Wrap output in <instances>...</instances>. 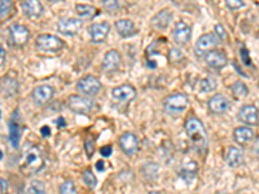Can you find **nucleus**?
Masks as SVG:
<instances>
[{
    "instance_id": "obj_13",
    "label": "nucleus",
    "mask_w": 259,
    "mask_h": 194,
    "mask_svg": "<svg viewBox=\"0 0 259 194\" xmlns=\"http://www.w3.org/2000/svg\"><path fill=\"white\" fill-rule=\"evenodd\" d=\"M110 32V25L108 22L94 23L88 27V34H90L91 40L94 43H103L107 40L108 35Z\"/></svg>"
},
{
    "instance_id": "obj_20",
    "label": "nucleus",
    "mask_w": 259,
    "mask_h": 194,
    "mask_svg": "<svg viewBox=\"0 0 259 194\" xmlns=\"http://www.w3.org/2000/svg\"><path fill=\"white\" fill-rule=\"evenodd\" d=\"M226 162L231 168H237L244 163V150L237 146H230L227 149Z\"/></svg>"
},
{
    "instance_id": "obj_3",
    "label": "nucleus",
    "mask_w": 259,
    "mask_h": 194,
    "mask_svg": "<svg viewBox=\"0 0 259 194\" xmlns=\"http://www.w3.org/2000/svg\"><path fill=\"white\" fill-rule=\"evenodd\" d=\"M35 45L43 52H60L65 47V43L58 36L52 34H42L36 38Z\"/></svg>"
},
{
    "instance_id": "obj_42",
    "label": "nucleus",
    "mask_w": 259,
    "mask_h": 194,
    "mask_svg": "<svg viewBox=\"0 0 259 194\" xmlns=\"http://www.w3.org/2000/svg\"><path fill=\"white\" fill-rule=\"evenodd\" d=\"M252 152L253 154H256L257 157H259V137H257V139L254 140V144H253L252 146Z\"/></svg>"
},
{
    "instance_id": "obj_7",
    "label": "nucleus",
    "mask_w": 259,
    "mask_h": 194,
    "mask_svg": "<svg viewBox=\"0 0 259 194\" xmlns=\"http://www.w3.org/2000/svg\"><path fill=\"white\" fill-rule=\"evenodd\" d=\"M82 30V21L78 18H61L57 22V31L64 35L74 36Z\"/></svg>"
},
{
    "instance_id": "obj_34",
    "label": "nucleus",
    "mask_w": 259,
    "mask_h": 194,
    "mask_svg": "<svg viewBox=\"0 0 259 194\" xmlns=\"http://www.w3.org/2000/svg\"><path fill=\"white\" fill-rule=\"evenodd\" d=\"M84 149H86V154H87L88 158H91L94 155L95 149H96V146H95V139L92 136H88L87 139H86V141H84Z\"/></svg>"
},
{
    "instance_id": "obj_15",
    "label": "nucleus",
    "mask_w": 259,
    "mask_h": 194,
    "mask_svg": "<svg viewBox=\"0 0 259 194\" xmlns=\"http://www.w3.org/2000/svg\"><path fill=\"white\" fill-rule=\"evenodd\" d=\"M121 55L116 49H110L105 53L103 60V69L107 73H113L121 68Z\"/></svg>"
},
{
    "instance_id": "obj_31",
    "label": "nucleus",
    "mask_w": 259,
    "mask_h": 194,
    "mask_svg": "<svg viewBox=\"0 0 259 194\" xmlns=\"http://www.w3.org/2000/svg\"><path fill=\"white\" fill-rule=\"evenodd\" d=\"M13 10L12 0H0V18H6Z\"/></svg>"
},
{
    "instance_id": "obj_9",
    "label": "nucleus",
    "mask_w": 259,
    "mask_h": 194,
    "mask_svg": "<svg viewBox=\"0 0 259 194\" xmlns=\"http://www.w3.org/2000/svg\"><path fill=\"white\" fill-rule=\"evenodd\" d=\"M240 122L245 123L248 126H258L259 111L256 105H244L237 114Z\"/></svg>"
},
{
    "instance_id": "obj_22",
    "label": "nucleus",
    "mask_w": 259,
    "mask_h": 194,
    "mask_svg": "<svg viewBox=\"0 0 259 194\" xmlns=\"http://www.w3.org/2000/svg\"><path fill=\"white\" fill-rule=\"evenodd\" d=\"M198 172V166L194 161H188L185 162L184 165L181 166L180 171H179V176H180L185 183H191L193 181V179L197 176Z\"/></svg>"
},
{
    "instance_id": "obj_23",
    "label": "nucleus",
    "mask_w": 259,
    "mask_h": 194,
    "mask_svg": "<svg viewBox=\"0 0 259 194\" xmlns=\"http://www.w3.org/2000/svg\"><path fill=\"white\" fill-rule=\"evenodd\" d=\"M233 140L240 145H245L252 140H254V131L249 127H237L233 131Z\"/></svg>"
},
{
    "instance_id": "obj_51",
    "label": "nucleus",
    "mask_w": 259,
    "mask_h": 194,
    "mask_svg": "<svg viewBox=\"0 0 259 194\" xmlns=\"http://www.w3.org/2000/svg\"><path fill=\"white\" fill-rule=\"evenodd\" d=\"M0 118H1V113H0Z\"/></svg>"
},
{
    "instance_id": "obj_26",
    "label": "nucleus",
    "mask_w": 259,
    "mask_h": 194,
    "mask_svg": "<svg viewBox=\"0 0 259 194\" xmlns=\"http://www.w3.org/2000/svg\"><path fill=\"white\" fill-rule=\"evenodd\" d=\"M17 82L12 78H3L0 79V92L4 95V96L9 97L17 92Z\"/></svg>"
},
{
    "instance_id": "obj_11",
    "label": "nucleus",
    "mask_w": 259,
    "mask_h": 194,
    "mask_svg": "<svg viewBox=\"0 0 259 194\" xmlns=\"http://www.w3.org/2000/svg\"><path fill=\"white\" fill-rule=\"evenodd\" d=\"M205 61L210 68L215 69V70H220L228 62V57H227L226 52L220 51V49H211V51L206 52L205 55Z\"/></svg>"
},
{
    "instance_id": "obj_21",
    "label": "nucleus",
    "mask_w": 259,
    "mask_h": 194,
    "mask_svg": "<svg viewBox=\"0 0 259 194\" xmlns=\"http://www.w3.org/2000/svg\"><path fill=\"white\" fill-rule=\"evenodd\" d=\"M116 30L122 38H130L137 34L135 23L130 19H120L116 22Z\"/></svg>"
},
{
    "instance_id": "obj_35",
    "label": "nucleus",
    "mask_w": 259,
    "mask_h": 194,
    "mask_svg": "<svg viewBox=\"0 0 259 194\" xmlns=\"http://www.w3.org/2000/svg\"><path fill=\"white\" fill-rule=\"evenodd\" d=\"M226 5L228 9L237 10L245 6V1L244 0H226Z\"/></svg>"
},
{
    "instance_id": "obj_50",
    "label": "nucleus",
    "mask_w": 259,
    "mask_h": 194,
    "mask_svg": "<svg viewBox=\"0 0 259 194\" xmlns=\"http://www.w3.org/2000/svg\"><path fill=\"white\" fill-rule=\"evenodd\" d=\"M217 194H227V193H217Z\"/></svg>"
},
{
    "instance_id": "obj_43",
    "label": "nucleus",
    "mask_w": 259,
    "mask_h": 194,
    "mask_svg": "<svg viewBox=\"0 0 259 194\" xmlns=\"http://www.w3.org/2000/svg\"><path fill=\"white\" fill-rule=\"evenodd\" d=\"M0 187H1V194H8V183L4 179H0Z\"/></svg>"
},
{
    "instance_id": "obj_46",
    "label": "nucleus",
    "mask_w": 259,
    "mask_h": 194,
    "mask_svg": "<svg viewBox=\"0 0 259 194\" xmlns=\"http://www.w3.org/2000/svg\"><path fill=\"white\" fill-rule=\"evenodd\" d=\"M57 124H58V126H64V124H65V123H64V119H62V118H58V122H57Z\"/></svg>"
},
{
    "instance_id": "obj_41",
    "label": "nucleus",
    "mask_w": 259,
    "mask_h": 194,
    "mask_svg": "<svg viewBox=\"0 0 259 194\" xmlns=\"http://www.w3.org/2000/svg\"><path fill=\"white\" fill-rule=\"evenodd\" d=\"M5 61H6V52L5 49H4L3 45L0 44V68L5 64Z\"/></svg>"
},
{
    "instance_id": "obj_45",
    "label": "nucleus",
    "mask_w": 259,
    "mask_h": 194,
    "mask_svg": "<svg viewBox=\"0 0 259 194\" xmlns=\"http://www.w3.org/2000/svg\"><path fill=\"white\" fill-rule=\"evenodd\" d=\"M96 168H97V170H99V171H104V170H105V167H104V161L97 162Z\"/></svg>"
},
{
    "instance_id": "obj_16",
    "label": "nucleus",
    "mask_w": 259,
    "mask_h": 194,
    "mask_svg": "<svg viewBox=\"0 0 259 194\" xmlns=\"http://www.w3.org/2000/svg\"><path fill=\"white\" fill-rule=\"evenodd\" d=\"M207 106H209L210 113L215 114V115H222L230 109V102L223 95H215L209 100Z\"/></svg>"
},
{
    "instance_id": "obj_49",
    "label": "nucleus",
    "mask_w": 259,
    "mask_h": 194,
    "mask_svg": "<svg viewBox=\"0 0 259 194\" xmlns=\"http://www.w3.org/2000/svg\"><path fill=\"white\" fill-rule=\"evenodd\" d=\"M48 1H58V0H48Z\"/></svg>"
},
{
    "instance_id": "obj_14",
    "label": "nucleus",
    "mask_w": 259,
    "mask_h": 194,
    "mask_svg": "<svg viewBox=\"0 0 259 194\" xmlns=\"http://www.w3.org/2000/svg\"><path fill=\"white\" fill-rule=\"evenodd\" d=\"M112 96L118 102H129V101L135 98L136 90L130 84H122V86L114 87L112 90Z\"/></svg>"
},
{
    "instance_id": "obj_1",
    "label": "nucleus",
    "mask_w": 259,
    "mask_h": 194,
    "mask_svg": "<svg viewBox=\"0 0 259 194\" xmlns=\"http://www.w3.org/2000/svg\"><path fill=\"white\" fill-rule=\"evenodd\" d=\"M18 166L25 175H35L42 171L45 162L40 149L35 145H26L19 157Z\"/></svg>"
},
{
    "instance_id": "obj_36",
    "label": "nucleus",
    "mask_w": 259,
    "mask_h": 194,
    "mask_svg": "<svg viewBox=\"0 0 259 194\" xmlns=\"http://www.w3.org/2000/svg\"><path fill=\"white\" fill-rule=\"evenodd\" d=\"M168 58H170V61L171 62H179L184 58V55H183V52H181L180 49L174 48L168 52Z\"/></svg>"
},
{
    "instance_id": "obj_29",
    "label": "nucleus",
    "mask_w": 259,
    "mask_h": 194,
    "mask_svg": "<svg viewBox=\"0 0 259 194\" xmlns=\"http://www.w3.org/2000/svg\"><path fill=\"white\" fill-rule=\"evenodd\" d=\"M232 94L236 98H243V97L248 96L249 94V88L244 82L237 81L232 84Z\"/></svg>"
},
{
    "instance_id": "obj_24",
    "label": "nucleus",
    "mask_w": 259,
    "mask_h": 194,
    "mask_svg": "<svg viewBox=\"0 0 259 194\" xmlns=\"http://www.w3.org/2000/svg\"><path fill=\"white\" fill-rule=\"evenodd\" d=\"M21 132H22L21 124H19L18 119H16V118L13 116L12 119L9 120V142H10V145H12L14 149L18 148V145H19Z\"/></svg>"
},
{
    "instance_id": "obj_48",
    "label": "nucleus",
    "mask_w": 259,
    "mask_h": 194,
    "mask_svg": "<svg viewBox=\"0 0 259 194\" xmlns=\"http://www.w3.org/2000/svg\"><path fill=\"white\" fill-rule=\"evenodd\" d=\"M3 157H4L3 152H1V150H0V161H1V159H3Z\"/></svg>"
},
{
    "instance_id": "obj_33",
    "label": "nucleus",
    "mask_w": 259,
    "mask_h": 194,
    "mask_svg": "<svg viewBox=\"0 0 259 194\" xmlns=\"http://www.w3.org/2000/svg\"><path fill=\"white\" fill-rule=\"evenodd\" d=\"M60 194H78L77 188H75L74 183L71 180L64 181L61 185H60Z\"/></svg>"
},
{
    "instance_id": "obj_19",
    "label": "nucleus",
    "mask_w": 259,
    "mask_h": 194,
    "mask_svg": "<svg viewBox=\"0 0 259 194\" xmlns=\"http://www.w3.org/2000/svg\"><path fill=\"white\" fill-rule=\"evenodd\" d=\"M23 14L29 18H39L43 14V5L39 0H22Z\"/></svg>"
},
{
    "instance_id": "obj_44",
    "label": "nucleus",
    "mask_w": 259,
    "mask_h": 194,
    "mask_svg": "<svg viewBox=\"0 0 259 194\" xmlns=\"http://www.w3.org/2000/svg\"><path fill=\"white\" fill-rule=\"evenodd\" d=\"M42 135L43 136H49V135H51V129H49L48 126L42 127Z\"/></svg>"
},
{
    "instance_id": "obj_37",
    "label": "nucleus",
    "mask_w": 259,
    "mask_h": 194,
    "mask_svg": "<svg viewBox=\"0 0 259 194\" xmlns=\"http://www.w3.org/2000/svg\"><path fill=\"white\" fill-rule=\"evenodd\" d=\"M241 58H243L244 65H246V66H252V58H250L249 52H248V49H246L245 47H241Z\"/></svg>"
},
{
    "instance_id": "obj_27",
    "label": "nucleus",
    "mask_w": 259,
    "mask_h": 194,
    "mask_svg": "<svg viewBox=\"0 0 259 194\" xmlns=\"http://www.w3.org/2000/svg\"><path fill=\"white\" fill-rule=\"evenodd\" d=\"M75 12L78 13V16L81 17V18L91 19L96 16L97 9L94 5H90V4H78L75 6Z\"/></svg>"
},
{
    "instance_id": "obj_4",
    "label": "nucleus",
    "mask_w": 259,
    "mask_h": 194,
    "mask_svg": "<svg viewBox=\"0 0 259 194\" xmlns=\"http://www.w3.org/2000/svg\"><path fill=\"white\" fill-rule=\"evenodd\" d=\"M68 107L75 114H88L95 107V103L88 97L71 95L68 98Z\"/></svg>"
},
{
    "instance_id": "obj_28",
    "label": "nucleus",
    "mask_w": 259,
    "mask_h": 194,
    "mask_svg": "<svg viewBox=\"0 0 259 194\" xmlns=\"http://www.w3.org/2000/svg\"><path fill=\"white\" fill-rule=\"evenodd\" d=\"M217 81L213 78H205V79L200 81V84H198V90H200V92H204V94H210V92L217 90Z\"/></svg>"
},
{
    "instance_id": "obj_38",
    "label": "nucleus",
    "mask_w": 259,
    "mask_h": 194,
    "mask_svg": "<svg viewBox=\"0 0 259 194\" xmlns=\"http://www.w3.org/2000/svg\"><path fill=\"white\" fill-rule=\"evenodd\" d=\"M103 5L107 10H116L118 8L117 0H103Z\"/></svg>"
},
{
    "instance_id": "obj_47",
    "label": "nucleus",
    "mask_w": 259,
    "mask_h": 194,
    "mask_svg": "<svg viewBox=\"0 0 259 194\" xmlns=\"http://www.w3.org/2000/svg\"><path fill=\"white\" fill-rule=\"evenodd\" d=\"M148 194H163V193H162V192H159V191H153Z\"/></svg>"
},
{
    "instance_id": "obj_17",
    "label": "nucleus",
    "mask_w": 259,
    "mask_h": 194,
    "mask_svg": "<svg viewBox=\"0 0 259 194\" xmlns=\"http://www.w3.org/2000/svg\"><path fill=\"white\" fill-rule=\"evenodd\" d=\"M192 29L191 26L185 23L184 21H179L174 27V40L178 44L184 45L191 40Z\"/></svg>"
},
{
    "instance_id": "obj_6",
    "label": "nucleus",
    "mask_w": 259,
    "mask_h": 194,
    "mask_svg": "<svg viewBox=\"0 0 259 194\" xmlns=\"http://www.w3.org/2000/svg\"><path fill=\"white\" fill-rule=\"evenodd\" d=\"M188 103H189V100L185 95L175 94L166 98L163 102V107L168 114H176L181 113L188 106Z\"/></svg>"
},
{
    "instance_id": "obj_10",
    "label": "nucleus",
    "mask_w": 259,
    "mask_h": 194,
    "mask_svg": "<svg viewBox=\"0 0 259 194\" xmlns=\"http://www.w3.org/2000/svg\"><path fill=\"white\" fill-rule=\"evenodd\" d=\"M118 145H120L121 150L130 157L139 150V140L133 133L125 132L123 135H121L120 140H118Z\"/></svg>"
},
{
    "instance_id": "obj_32",
    "label": "nucleus",
    "mask_w": 259,
    "mask_h": 194,
    "mask_svg": "<svg viewBox=\"0 0 259 194\" xmlns=\"http://www.w3.org/2000/svg\"><path fill=\"white\" fill-rule=\"evenodd\" d=\"M82 180H83V183L87 185L88 188H95L97 184L96 176H95L94 172L91 171V170L83 171V174H82Z\"/></svg>"
},
{
    "instance_id": "obj_2",
    "label": "nucleus",
    "mask_w": 259,
    "mask_h": 194,
    "mask_svg": "<svg viewBox=\"0 0 259 194\" xmlns=\"http://www.w3.org/2000/svg\"><path fill=\"white\" fill-rule=\"evenodd\" d=\"M185 133L191 140L192 145L197 149L198 152H206L207 149V133L204 123L196 116H191L185 120L184 124Z\"/></svg>"
},
{
    "instance_id": "obj_18",
    "label": "nucleus",
    "mask_w": 259,
    "mask_h": 194,
    "mask_svg": "<svg viewBox=\"0 0 259 194\" xmlns=\"http://www.w3.org/2000/svg\"><path fill=\"white\" fill-rule=\"evenodd\" d=\"M218 39L215 34H205V35L200 36L196 42V52L197 55H204L206 52L211 51V49L217 45Z\"/></svg>"
},
{
    "instance_id": "obj_30",
    "label": "nucleus",
    "mask_w": 259,
    "mask_h": 194,
    "mask_svg": "<svg viewBox=\"0 0 259 194\" xmlns=\"http://www.w3.org/2000/svg\"><path fill=\"white\" fill-rule=\"evenodd\" d=\"M26 194H47L45 193V185L43 184L42 181L34 180L27 188Z\"/></svg>"
},
{
    "instance_id": "obj_5",
    "label": "nucleus",
    "mask_w": 259,
    "mask_h": 194,
    "mask_svg": "<svg viewBox=\"0 0 259 194\" xmlns=\"http://www.w3.org/2000/svg\"><path fill=\"white\" fill-rule=\"evenodd\" d=\"M77 90L86 96H95L100 92L101 82L94 75H86L78 81Z\"/></svg>"
},
{
    "instance_id": "obj_40",
    "label": "nucleus",
    "mask_w": 259,
    "mask_h": 194,
    "mask_svg": "<svg viewBox=\"0 0 259 194\" xmlns=\"http://www.w3.org/2000/svg\"><path fill=\"white\" fill-rule=\"evenodd\" d=\"M112 153H113V150H112V146H109V145H105L100 149V154L103 155L104 158H108V157H110Z\"/></svg>"
},
{
    "instance_id": "obj_39",
    "label": "nucleus",
    "mask_w": 259,
    "mask_h": 194,
    "mask_svg": "<svg viewBox=\"0 0 259 194\" xmlns=\"http://www.w3.org/2000/svg\"><path fill=\"white\" fill-rule=\"evenodd\" d=\"M215 35L219 36V38L222 39V40H227V31H226V29H224V27L222 25H219V23H218V25H215Z\"/></svg>"
},
{
    "instance_id": "obj_8",
    "label": "nucleus",
    "mask_w": 259,
    "mask_h": 194,
    "mask_svg": "<svg viewBox=\"0 0 259 194\" xmlns=\"http://www.w3.org/2000/svg\"><path fill=\"white\" fill-rule=\"evenodd\" d=\"M9 36L10 40L17 47H22L26 43L29 42L30 39V31L27 27L19 23H13L9 27Z\"/></svg>"
},
{
    "instance_id": "obj_25",
    "label": "nucleus",
    "mask_w": 259,
    "mask_h": 194,
    "mask_svg": "<svg viewBox=\"0 0 259 194\" xmlns=\"http://www.w3.org/2000/svg\"><path fill=\"white\" fill-rule=\"evenodd\" d=\"M172 18V13L170 12L168 9H163L155 14L154 17L152 18V25L154 26L155 29L158 30H165L167 29L168 25H170V21Z\"/></svg>"
},
{
    "instance_id": "obj_12",
    "label": "nucleus",
    "mask_w": 259,
    "mask_h": 194,
    "mask_svg": "<svg viewBox=\"0 0 259 194\" xmlns=\"http://www.w3.org/2000/svg\"><path fill=\"white\" fill-rule=\"evenodd\" d=\"M53 95H55V90L51 86L43 84V86H38V87L32 90L31 97L36 105L42 106V105H45V103L52 100Z\"/></svg>"
}]
</instances>
